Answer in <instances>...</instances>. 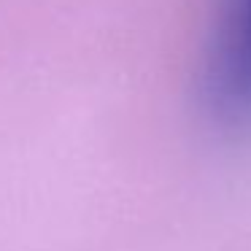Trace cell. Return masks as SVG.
<instances>
[{
    "label": "cell",
    "mask_w": 251,
    "mask_h": 251,
    "mask_svg": "<svg viewBox=\"0 0 251 251\" xmlns=\"http://www.w3.org/2000/svg\"><path fill=\"white\" fill-rule=\"evenodd\" d=\"M205 108L216 125H251V0H222L202 68Z\"/></svg>",
    "instance_id": "1"
}]
</instances>
